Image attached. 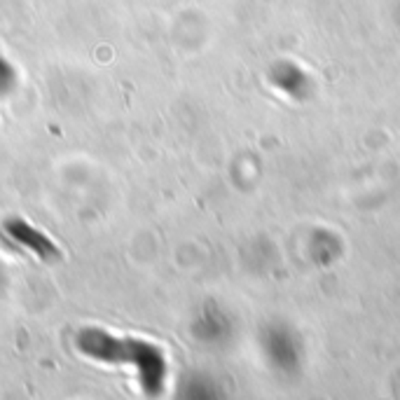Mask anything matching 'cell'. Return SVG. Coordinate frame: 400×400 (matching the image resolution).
Returning a JSON list of instances; mask_svg holds the SVG:
<instances>
[{"label": "cell", "instance_id": "cell-1", "mask_svg": "<svg viewBox=\"0 0 400 400\" xmlns=\"http://www.w3.org/2000/svg\"><path fill=\"white\" fill-rule=\"evenodd\" d=\"M8 232L17 239V242H21V244L30 246V248H33V251H38V253H40L42 257L57 253V251H54L52 246H49L40 235H35V232L30 230V227H28L26 223H24V220H10V223H8Z\"/></svg>", "mask_w": 400, "mask_h": 400}]
</instances>
